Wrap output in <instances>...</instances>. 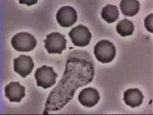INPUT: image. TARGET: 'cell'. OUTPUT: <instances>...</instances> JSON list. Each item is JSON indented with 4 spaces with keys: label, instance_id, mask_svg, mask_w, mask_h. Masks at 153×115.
I'll use <instances>...</instances> for the list:
<instances>
[{
    "label": "cell",
    "instance_id": "6da1fadb",
    "mask_svg": "<svg viewBox=\"0 0 153 115\" xmlns=\"http://www.w3.org/2000/svg\"><path fill=\"white\" fill-rule=\"evenodd\" d=\"M94 74V60L87 52L78 49L71 52L62 78L47 98L43 114L63 108L72 99L76 90L92 81Z\"/></svg>",
    "mask_w": 153,
    "mask_h": 115
},
{
    "label": "cell",
    "instance_id": "7a4b0ae2",
    "mask_svg": "<svg viewBox=\"0 0 153 115\" xmlns=\"http://www.w3.org/2000/svg\"><path fill=\"white\" fill-rule=\"evenodd\" d=\"M94 54L98 61L102 63H108L112 61L115 57L116 48L109 40H102L94 47Z\"/></svg>",
    "mask_w": 153,
    "mask_h": 115
},
{
    "label": "cell",
    "instance_id": "3957f363",
    "mask_svg": "<svg viewBox=\"0 0 153 115\" xmlns=\"http://www.w3.org/2000/svg\"><path fill=\"white\" fill-rule=\"evenodd\" d=\"M11 44L17 52H29L36 48L37 41L31 34L20 32L16 34L12 37Z\"/></svg>",
    "mask_w": 153,
    "mask_h": 115
},
{
    "label": "cell",
    "instance_id": "277c9868",
    "mask_svg": "<svg viewBox=\"0 0 153 115\" xmlns=\"http://www.w3.org/2000/svg\"><path fill=\"white\" fill-rule=\"evenodd\" d=\"M57 76L58 75L54 72L52 67H48L46 65L37 68L35 73L36 85L45 89L56 84Z\"/></svg>",
    "mask_w": 153,
    "mask_h": 115
},
{
    "label": "cell",
    "instance_id": "5b68a950",
    "mask_svg": "<svg viewBox=\"0 0 153 115\" xmlns=\"http://www.w3.org/2000/svg\"><path fill=\"white\" fill-rule=\"evenodd\" d=\"M45 48L49 54H62L63 50L66 49L67 40L64 35L58 32H53L47 35L44 40Z\"/></svg>",
    "mask_w": 153,
    "mask_h": 115
},
{
    "label": "cell",
    "instance_id": "8992f818",
    "mask_svg": "<svg viewBox=\"0 0 153 115\" xmlns=\"http://www.w3.org/2000/svg\"><path fill=\"white\" fill-rule=\"evenodd\" d=\"M68 35L73 44L79 47L88 45L92 37L88 28L82 25L72 28Z\"/></svg>",
    "mask_w": 153,
    "mask_h": 115
},
{
    "label": "cell",
    "instance_id": "52a82bcc",
    "mask_svg": "<svg viewBox=\"0 0 153 115\" xmlns=\"http://www.w3.org/2000/svg\"><path fill=\"white\" fill-rule=\"evenodd\" d=\"M56 19L60 26L63 28H70L78 20V15L73 7L65 6L60 8L57 12Z\"/></svg>",
    "mask_w": 153,
    "mask_h": 115
},
{
    "label": "cell",
    "instance_id": "ba28073f",
    "mask_svg": "<svg viewBox=\"0 0 153 115\" xmlns=\"http://www.w3.org/2000/svg\"><path fill=\"white\" fill-rule=\"evenodd\" d=\"M35 63L32 58L25 55H21L13 59V69L22 77L25 78L32 72Z\"/></svg>",
    "mask_w": 153,
    "mask_h": 115
},
{
    "label": "cell",
    "instance_id": "9c48e42d",
    "mask_svg": "<svg viewBox=\"0 0 153 115\" xmlns=\"http://www.w3.org/2000/svg\"><path fill=\"white\" fill-rule=\"evenodd\" d=\"M5 96L10 102L20 103L25 96V88L19 81H11L5 87Z\"/></svg>",
    "mask_w": 153,
    "mask_h": 115
},
{
    "label": "cell",
    "instance_id": "30bf717a",
    "mask_svg": "<svg viewBox=\"0 0 153 115\" xmlns=\"http://www.w3.org/2000/svg\"><path fill=\"white\" fill-rule=\"evenodd\" d=\"M78 100L82 105L87 108H92L100 100L99 93L96 89L86 88L81 90L78 96Z\"/></svg>",
    "mask_w": 153,
    "mask_h": 115
},
{
    "label": "cell",
    "instance_id": "8fae6325",
    "mask_svg": "<svg viewBox=\"0 0 153 115\" xmlns=\"http://www.w3.org/2000/svg\"><path fill=\"white\" fill-rule=\"evenodd\" d=\"M123 100L126 104L131 108L139 107L143 102L144 96L137 88L128 89L124 92Z\"/></svg>",
    "mask_w": 153,
    "mask_h": 115
},
{
    "label": "cell",
    "instance_id": "7c38bea8",
    "mask_svg": "<svg viewBox=\"0 0 153 115\" xmlns=\"http://www.w3.org/2000/svg\"><path fill=\"white\" fill-rule=\"evenodd\" d=\"M120 7L124 16H134L139 11L140 2L136 0H122Z\"/></svg>",
    "mask_w": 153,
    "mask_h": 115
},
{
    "label": "cell",
    "instance_id": "4fadbf2b",
    "mask_svg": "<svg viewBox=\"0 0 153 115\" xmlns=\"http://www.w3.org/2000/svg\"><path fill=\"white\" fill-rule=\"evenodd\" d=\"M101 16L105 21L111 24L118 19L119 12L117 6L108 4L103 8L101 12Z\"/></svg>",
    "mask_w": 153,
    "mask_h": 115
},
{
    "label": "cell",
    "instance_id": "5bb4252c",
    "mask_svg": "<svg viewBox=\"0 0 153 115\" xmlns=\"http://www.w3.org/2000/svg\"><path fill=\"white\" fill-rule=\"evenodd\" d=\"M116 31L120 36L123 37L133 35L134 27L131 21L124 18L120 21L116 26Z\"/></svg>",
    "mask_w": 153,
    "mask_h": 115
},
{
    "label": "cell",
    "instance_id": "9a60e30c",
    "mask_svg": "<svg viewBox=\"0 0 153 115\" xmlns=\"http://www.w3.org/2000/svg\"><path fill=\"white\" fill-rule=\"evenodd\" d=\"M153 14L151 13L146 17L145 19V26L146 29L151 33L153 32Z\"/></svg>",
    "mask_w": 153,
    "mask_h": 115
}]
</instances>
